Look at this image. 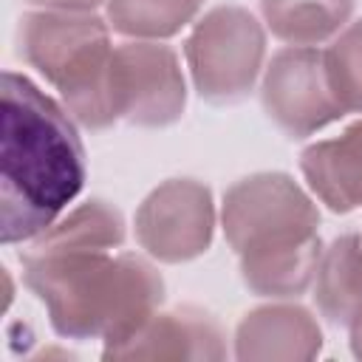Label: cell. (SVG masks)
I'll use <instances>...</instances> for the list:
<instances>
[{
	"label": "cell",
	"instance_id": "1",
	"mask_svg": "<svg viewBox=\"0 0 362 362\" xmlns=\"http://www.w3.org/2000/svg\"><path fill=\"white\" fill-rule=\"evenodd\" d=\"M85 147L74 116L34 79L3 74L0 232L23 246L71 209L85 187Z\"/></svg>",
	"mask_w": 362,
	"mask_h": 362
},
{
	"label": "cell",
	"instance_id": "2",
	"mask_svg": "<svg viewBox=\"0 0 362 362\" xmlns=\"http://www.w3.org/2000/svg\"><path fill=\"white\" fill-rule=\"evenodd\" d=\"M20 266L23 283L65 339H122L164 303V277L133 252L23 249Z\"/></svg>",
	"mask_w": 362,
	"mask_h": 362
},
{
	"label": "cell",
	"instance_id": "3",
	"mask_svg": "<svg viewBox=\"0 0 362 362\" xmlns=\"http://www.w3.org/2000/svg\"><path fill=\"white\" fill-rule=\"evenodd\" d=\"M221 226L252 294L288 300L311 288L322 255L320 209L288 173L235 181L223 192Z\"/></svg>",
	"mask_w": 362,
	"mask_h": 362
},
{
	"label": "cell",
	"instance_id": "4",
	"mask_svg": "<svg viewBox=\"0 0 362 362\" xmlns=\"http://www.w3.org/2000/svg\"><path fill=\"white\" fill-rule=\"evenodd\" d=\"M17 57L62 99L76 124L102 133L116 124L110 107V25L96 11L34 8L17 23Z\"/></svg>",
	"mask_w": 362,
	"mask_h": 362
},
{
	"label": "cell",
	"instance_id": "5",
	"mask_svg": "<svg viewBox=\"0 0 362 362\" xmlns=\"http://www.w3.org/2000/svg\"><path fill=\"white\" fill-rule=\"evenodd\" d=\"M192 88L209 105L243 102L266 68V25L249 8L223 3L209 8L184 42Z\"/></svg>",
	"mask_w": 362,
	"mask_h": 362
},
{
	"label": "cell",
	"instance_id": "6",
	"mask_svg": "<svg viewBox=\"0 0 362 362\" xmlns=\"http://www.w3.org/2000/svg\"><path fill=\"white\" fill-rule=\"evenodd\" d=\"M110 107L116 122L136 127L175 124L187 107V79L175 48L158 40H124L113 45Z\"/></svg>",
	"mask_w": 362,
	"mask_h": 362
},
{
	"label": "cell",
	"instance_id": "7",
	"mask_svg": "<svg viewBox=\"0 0 362 362\" xmlns=\"http://www.w3.org/2000/svg\"><path fill=\"white\" fill-rule=\"evenodd\" d=\"M218 226L212 189L195 178H167L133 218L136 243L158 263H189L209 252Z\"/></svg>",
	"mask_w": 362,
	"mask_h": 362
},
{
	"label": "cell",
	"instance_id": "8",
	"mask_svg": "<svg viewBox=\"0 0 362 362\" xmlns=\"http://www.w3.org/2000/svg\"><path fill=\"white\" fill-rule=\"evenodd\" d=\"M260 102L288 139H308L345 116L328 85L322 48L274 51L260 76Z\"/></svg>",
	"mask_w": 362,
	"mask_h": 362
},
{
	"label": "cell",
	"instance_id": "9",
	"mask_svg": "<svg viewBox=\"0 0 362 362\" xmlns=\"http://www.w3.org/2000/svg\"><path fill=\"white\" fill-rule=\"evenodd\" d=\"M223 331L212 314L195 305L153 311L127 337L105 342V359H223Z\"/></svg>",
	"mask_w": 362,
	"mask_h": 362
},
{
	"label": "cell",
	"instance_id": "10",
	"mask_svg": "<svg viewBox=\"0 0 362 362\" xmlns=\"http://www.w3.org/2000/svg\"><path fill=\"white\" fill-rule=\"evenodd\" d=\"M322 348L317 317L297 303H272L243 314L235 331L238 359H311Z\"/></svg>",
	"mask_w": 362,
	"mask_h": 362
},
{
	"label": "cell",
	"instance_id": "11",
	"mask_svg": "<svg viewBox=\"0 0 362 362\" xmlns=\"http://www.w3.org/2000/svg\"><path fill=\"white\" fill-rule=\"evenodd\" d=\"M311 195L337 215L362 209V119L339 136L314 141L300 156Z\"/></svg>",
	"mask_w": 362,
	"mask_h": 362
},
{
	"label": "cell",
	"instance_id": "12",
	"mask_svg": "<svg viewBox=\"0 0 362 362\" xmlns=\"http://www.w3.org/2000/svg\"><path fill=\"white\" fill-rule=\"evenodd\" d=\"M311 291L331 325L351 331L362 322V235L345 232L322 246Z\"/></svg>",
	"mask_w": 362,
	"mask_h": 362
},
{
	"label": "cell",
	"instance_id": "13",
	"mask_svg": "<svg viewBox=\"0 0 362 362\" xmlns=\"http://www.w3.org/2000/svg\"><path fill=\"white\" fill-rule=\"evenodd\" d=\"M356 0H260L266 31L283 45L322 48L354 14Z\"/></svg>",
	"mask_w": 362,
	"mask_h": 362
},
{
	"label": "cell",
	"instance_id": "14",
	"mask_svg": "<svg viewBox=\"0 0 362 362\" xmlns=\"http://www.w3.org/2000/svg\"><path fill=\"white\" fill-rule=\"evenodd\" d=\"M124 218L122 212L102 201L90 198L76 206H71L65 215H59L45 232H40L34 240L23 243L28 252H54V249H122L124 243Z\"/></svg>",
	"mask_w": 362,
	"mask_h": 362
},
{
	"label": "cell",
	"instance_id": "15",
	"mask_svg": "<svg viewBox=\"0 0 362 362\" xmlns=\"http://www.w3.org/2000/svg\"><path fill=\"white\" fill-rule=\"evenodd\" d=\"M204 0H107L105 20L110 31L127 40H170L181 34L201 11Z\"/></svg>",
	"mask_w": 362,
	"mask_h": 362
},
{
	"label": "cell",
	"instance_id": "16",
	"mask_svg": "<svg viewBox=\"0 0 362 362\" xmlns=\"http://www.w3.org/2000/svg\"><path fill=\"white\" fill-rule=\"evenodd\" d=\"M328 85L345 113H362V17L322 45Z\"/></svg>",
	"mask_w": 362,
	"mask_h": 362
},
{
	"label": "cell",
	"instance_id": "17",
	"mask_svg": "<svg viewBox=\"0 0 362 362\" xmlns=\"http://www.w3.org/2000/svg\"><path fill=\"white\" fill-rule=\"evenodd\" d=\"M25 3L42 11H96L107 0H25Z\"/></svg>",
	"mask_w": 362,
	"mask_h": 362
},
{
	"label": "cell",
	"instance_id": "18",
	"mask_svg": "<svg viewBox=\"0 0 362 362\" xmlns=\"http://www.w3.org/2000/svg\"><path fill=\"white\" fill-rule=\"evenodd\" d=\"M348 334H351V351H354V356L362 359V322L356 328H351Z\"/></svg>",
	"mask_w": 362,
	"mask_h": 362
}]
</instances>
